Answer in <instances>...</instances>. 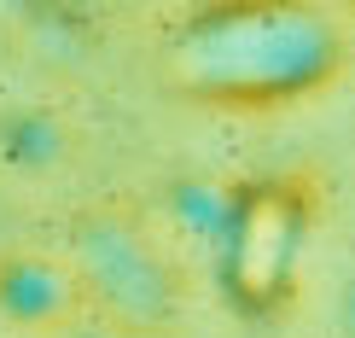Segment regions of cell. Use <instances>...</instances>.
Segmentation results:
<instances>
[{
    "mask_svg": "<svg viewBox=\"0 0 355 338\" xmlns=\"http://www.w3.org/2000/svg\"><path fill=\"white\" fill-rule=\"evenodd\" d=\"M332 29L297 0H233L181 41V82L210 99H279L332 65Z\"/></svg>",
    "mask_w": 355,
    "mask_h": 338,
    "instance_id": "1",
    "label": "cell"
},
{
    "mask_svg": "<svg viewBox=\"0 0 355 338\" xmlns=\"http://www.w3.org/2000/svg\"><path fill=\"white\" fill-rule=\"evenodd\" d=\"M291 245H297V216L286 193H257L239 216L233 233V286L239 298H268L291 269Z\"/></svg>",
    "mask_w": 355,
    "mask_h": 338,
    "instance_id": "2",
    "label": "cell"
}]
</instances>
